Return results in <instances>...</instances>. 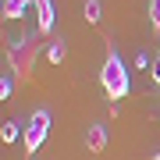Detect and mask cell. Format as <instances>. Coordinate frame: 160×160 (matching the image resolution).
<instances>
[{"instance_id": "1", "label": "cell", "mask_w": 160, "mask_h": 160, "mask_svg": "<svg viewBox=\"0 0 160 160\" xmlns=\"http://www.w3.org/2000/svg\"><path fill=\"white\" fill-rule=\"evenodd\" d=\"M100 86L110 100H125L128 89H132V78H128V68L121 61V53L110 46L107 50V61H103V71H100Z\"/></svg>"}, {"instance_id": "2", "label": "cell", "mask_w": 160, "mask_h": 160, "mask_svg": "<svg viewBox=\"0 0 160 160\" xmlns=\"http://www.w3.org/2000/svg\"><path fill=\"white\" fill-rule=\"evenodd\" d=\"M36 57H39V36L36 32H25L7 46V64L18 78H29L32 68H36Z\"/></svg>"}, {"instance_id": "3", "label": "cell", "mask_w": 160, "mask_h": 160, "mask_svg": "<svg viewBox=\"0 0 160 160\" xmlns=\"http://www.w3.org/2000/svg\"><path fill=\"white\" fill-rule=\"evenodd\" d=\"M46 132H50V110H32L29 125H25V132H22L25 149H29V153H36V149L46 142Z\"/></svg>"}, {"instance_id": "4", "label": "cell", "mask_w": 160, "mask_h": 160, "mask_svg": "<svg viewBox=\"0 0 160 160\" xmlns=\"http://www.w3.org/2000/svg\"><path fill=\"white\" fill-rule=\"evenodd\" d=\"M32 4H36V32H39V36L53 32V18H57L53 0H32Z\"/></svg>"}, {"instance_id": "5", "label": "cell", "mask_w": 160, "mask_h": 160, "mask_svg": "<svg viewBox=\"0 0 160 160\" xmlns=\"http://www.w3.org/2000/svg\"><path fill=\"white\" fill-rule=\"evenodd\" d=\"M86 149H92V153H103L107 149V128L103 125H92L86 132Z\"/></svg>"}, {"instance_id": "6", "label": "cell", "mask_w": 160, "mask_h": 160, "mask_svg": "<svg viewBox=\"0 0 160 160\" xmlns=\"http://www.w3.org/2000/svg\"><path fill=\"white\" fill-rule=\"evenodd\" d=\"M32 7V0H4V18H22Z\"/></svg>"}, {"instance_id": "7", "label": "cell", "mask_w": 160, "mask_h": 160, "mask_svg": "<svg viewBox=\"0 0 160 160\" xmlns=\"http://www.w3.org/2000/svg\"><path fill=\"white\" fill-rule=\"evenodd\" d=\"M100 18H103V4H100V0H86V22L89 25H100Z\"/></svg>"}, {"instance_id": "8", "label": "cell", "mask_w": 160, "mask_h": 160, "mask_svg": "<svg viewBox=\"0 0 160 160\" xmlns=\"http://www.w3.org/2000/svg\"><path fill=\"white\" fill-rule=\"evenodd\" d=\"M46 57H50L53 64H61L64 57H68V46H64V39H57V43H50V50H46Z\"/></svg>"}, {"instance_id": "9", "label": "cell", "mask_w": 160, "mask_h": 160, "mask_svg": "<svg viewBox=\"0 0 160 160\" xmlns=\"http://www.w3.org/2000/svg\"><path fill=\"white\" fill-rule=\"evenodd\" d=\"M0 139H4V142H14L18 139V125L14 121H4V125H0Z\"/></svg>"}, {"instance_id": "10", "label": "cell", "mask_w": 160, "mask_h": 160, "mask_svg": "<svg viewBox=\"0 0 160 160\" xmlns=\"http://www.w3.org/2000/svg\"><path fill=\"white\" fill-rule=\"evenodd\" d=\"M149 25L153 32H160V0H149Z\"/></svg>"}, {"instance_id": "11", "label": "cell", "mask_w": 160, "mask_h": 160, "mask_svg": "<svg viewBox=\"0 0 160 160\" xmlns=\"http://www.w3.org/2000/svg\"><path fill=\"white\" fill-rule=\"evenodd\" d=\"M11 92H14V78H11V75H4V78H0V100H7Z\"/></svg>"}, {"instance_id": "12", "label": "cell", "mask_w": 160, "mask_h": 160, "mask_svg": "<svg viewBox=\"0 0 160 160\" xmlns=\"http://www.w3.org/2000/svg\"><path fill=\"white\" fill-rule=\"evenodd\" d=\"M153 78H157V86H160V57L153 61Z\"/></svg>"}, {"instance_id": "13", "label": "cell", "mask_w": 160, "mask_h": 160, "mask_svg": "<svg viewBox=\"0 0 160 160\" xmlns=\"http://www.w3.org/2000/svg\"><path fill=\"white\" fill-rule=\"evenodd\" d=\"M153 160H160V149H157V157H153Z\"/></svg>"}]
</instances>
